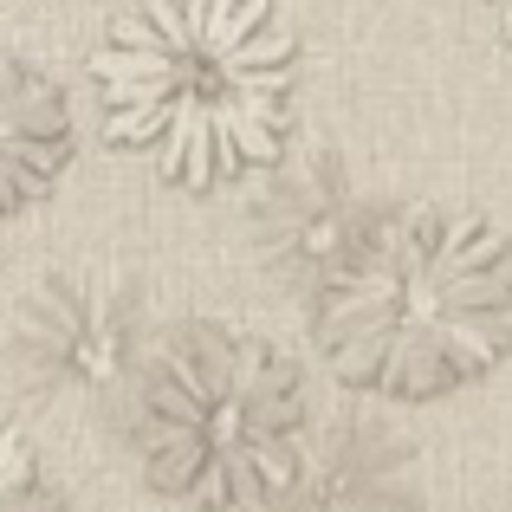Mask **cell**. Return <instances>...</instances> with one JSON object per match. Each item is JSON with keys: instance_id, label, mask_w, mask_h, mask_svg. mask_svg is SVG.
<instances>
[{"instance_id": "obj_1", "label": "cell", "mask_w": 512, "mask_h": 512, "mask_svg": "<svg viewBox=\"0 0 512 512\" xmlns=\"http://www.w3.org/2000/svg\"><path fill=\"white\" fill-rule=\"evenodd\" d=\"M104 130L182 188L286 156L299 39L273 0H137L91 52Z\"/></svg>"}, {"instance_id": "obj_6", "label": "cell", "mask_w": 512, "mask_h": 512, "mask_svg": "<svg viewBox=\"0 0 512 512\" xmlns=\"http://www.w3.org/2000/svg\"><path fill=\"white\" fill-rule=\"evenodd\" d=\"M422 448L383 415H331L273 512H422Z\"/></svg>"}, {"instance_id": "obj_4", "label": "cell", "mask_w": 512, "mask_h": 512, "mask_svg": "<svg viewBox=\"0 0 512 512\" xmlns=\"http://www.w3.org/2000/svg\"><path fill=\"white\" fill-rule=\"evenodd\" d=\"M156 338L163 331H156L150 292L137 279L111 273V266H72V273L39 279L20 299L7 363L26 402L91 422L137 396Z\"/></svg>"}, {"instance_id": "obj_9", "label": "cell", "mask_w": 512, "mask_h": 512, "mask_svg": "<svg viewBox=\"0 0 512 512\" xmlns=\"http://www.w3.org/2000/svg\"><path fill=\"white\" fill-rule=\"evenodd\" d=\"M493 20H500V33L512 39V0H493Z\"/></svg>"}, {"instance_id": "obj_2", "label": "cell", "mask_w": 512, "mask_h": 512, "mask_svg": "<svg viewBox=\"0 0 512 512\" xmlns=\"http://www.w3.org/2000/svg\"><path fill=\"white\" fill-rule=\"evenodd\" d=\"M318 344L350 389L428 402L512 350V260L474 208H383L318 292Z\"/></svg>"}, {"instance_id": "obj_7", "label": "cell", "mask_w": 512, "mask_h": 512, "mask_svg": "<svg viewBox=\"0 0 512 512\" xmlns=\"http://www.w3.org/2000/svg\"><path fill=\"white\" fill-rule=\"evenodd\" d=\"M72 163V104L59 78L0 52V221L46 201Z\"/></svg>"}, {"instance_id": "obj_8", "label": "cell", "mask_w": 512, "mask_h": 512, "mask_svg": "<svg viewBox=\"0 0 512 512\" xmlns=\"http://www.w3.org/2000/svg\"><path fill=\"white\" fill-rule=\"evenodd\" d=\"M0 512H65V500L52 493V480L39 474L33 441L13 422H0Z\"/></svg>"}, {"instance_id": "obj_5", "label": "cell", "mask_w": 512, "mask_h": 512, "mask_svg": "<svg viewBox=\"0 0 512 512\" xmlns=\"http://www.w3.org/2000/svg\"><path fill=\"white\" fill-rule=\"evenodd\" d=\"M383 208L389 201L350 169L344 150H299L266 169L253 214H247V234H253L266 279L279 292H292V299L318 305V292L338 279V266L383 221Z\"/></svg>"}, {"instance_id": "obj_3", "label": "cell", "mask_w": 512, "mask_h": 512, "mask_svg": "<svg viewBox=\"0 0 512 512\" xmlns=\"http://www.w3.org/2000/svg\"><path fill=\"white\" fill-rule=\"evenodd\" d=\"M312 428L305 370L273 338L227 318L169 325L130 396L143 480L195 512H273Z\"/></svg>"}]
</instances>
